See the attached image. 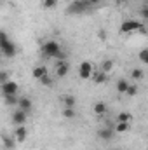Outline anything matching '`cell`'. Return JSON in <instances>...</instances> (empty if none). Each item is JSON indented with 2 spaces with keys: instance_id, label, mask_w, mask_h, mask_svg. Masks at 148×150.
Returning <instances> with one entry per match:
<instances>
[{
  "instance_id": "obj_1",
  "label": "cell",
  "mask_w": 148,
  "mask_h": 150,
  "mask_svg": "<svg viewBox=\"0 0 148 150\" xmlns=\"http://www.w3.org/2000/svg\"><path fill=\"white\" fill-rule=\"evenodd\" d=\"M42 54L45 58H52V59H66V54L63 52V47L58 40H45L42 44Z\"/></svg>"
},
{
  "instance_id": "obj_2",
  "label": "cell",
  "mask_w": 148,
  "mask_h": 150,
  "mask_svg": "<svg viewBox=\"0 0 148 150\" xmlns=\"http://www.w3.org/2000/svg\"><path fill=\"white\" fill-rule=\"evenodd\" d=\"M0 52H2V56H5V58H14V56L18 54L16 44L9 38V35H7L4 30H0Z\"/></svg>"
},
{
  "instance_id": "obj_3",
  "label": "cell",
  "mask_w": 148,
  "mask_h": 150,
  "mask_svg": "<svg viewBox=\"0 0 148 150\" xmlns=\"http://www.w3.org/2000/svg\"><path fill=\"white\" fill-rule=\"evenodd\" d=\"M120 33H134V32H143L145 33V25L138 19H125L120 25Z\"/></svg>"
},
{
  "instance_id": "obj_4",
  "label": "cell",
  "mask_w": 148,
  "mask_h": 150,
  "mask_svg": "<svg viewBox=\"0 0 148 150\" xmlns=\"http://www.w3.org/2000/svg\"><path fill=\"white\" fill-rule=\"evenodd\" d=\"M92 74H94V67H92L91 61H82V63L78 65V77H80L82 80L91 79Z\"/></svg>"
},
{
  "instance_id": "obj_5",
  "label": "cell",
  "mask_w": 148,
  "mask_h": 150,
  "mask_svg": "<svg viewBox=\"0 0 148 150\" xmlns=\"http://www.w3.org/2000/svg\"><path fill=\"white\" fill-rule=\"evenodd\" d=\"M18 89H19V86H18V82L16 80H5V82H2V86H0V91H2V94L4 96H9V94H18Z\"/></svg>"
},
{
  "instance_id": "obj_6",
  "label": "cell",
  "mask_w": 148,
  "mask_h": 150,
  "mask_svg": "<svg viewBox=\"0 0 148 150\" xmlns=\"http://www.w3.org/2000/svg\"><path fill=\"white\" fill-rule=\"evenodd\" d=\"M87 7H89V4L87 2H77V0H73L70 5H68V12L70 14H82V12H85L87 11Z\"/></svg>"
},
{
  "instance_id": "obj_7",
  "label": "cell",
  "mask_w": 148,
  "mask_h": 150,
  "mask_svg": "<svg viewBox=\"0 0 148 150\" xmlns=\"http://www.w3.org/2000/svg\"><path fill=\"white\" fill-rule=\"evenodd\" d=\"M68 72H70V63L66 59L58 61V65H56V77L58 79H65L68 75Z\"/></svg>"
},
{
  "instance_id": "obj_8",
  "label": "cell",
  "mask_w": 148,
  "mask_h": 150,
  "mask_svg": "<svg viewBox=\"0 0 148 150\" xmlns=\"http://www.w3.org/2000/svg\"><path fill=\"white\" fill-rule=\"evenodd\" d=\"M26 136H28V131H26L25 124H23V126H18V127L14 129V140H16L18 143H23V142L26 140Z\"/></svg>"
},
{
  "instance_id": "obj_9",
  "label": "cell",
  "mask_w": 148,
  "mask_h": 150,
  "mask_svg": "<svg viewBox=\"0 0 148 150\" xmlns=\"http://www.w3.org/2000/svg\"><path fill=\"white\" fill-rule=\"evenodd\" d=\"M18 108L28 113L32 108H33V103H32V100H30L28 96H23V98H19V100H18Z\"/></svg>"
},
{
  "instance_id": "obj_10",
  "label": "cell",
  "mask_w": 148,
  "mask_h": 150,
  "mask_svg": "<svg viewBox=\"0 0 148 150\" xmlns=\"http://www.w3.org/2000/svg\"><path fill=\"white\" fill-rule=\"evenodd\" d=\"M26 115H28L26 112H23V110L18 108L16 112L12 113V122H14L16 126H23V124L26 122Z\"/></svg>"
},
{
  "instance_id": "obj_11",
  "label": "cell",
  "mask_w": 148,
  "mask_h": 150,
  "mask_svg": "<svg viewBox=\"0 0 148 150\" xmlns=\"http://www.w3.org/2000/svg\"><path fill=\"white\" fill-rule=\"evenodd\" d=\"M92 112L96 113L98 117L106 115V112H108V105H106L105 101H96V103H94V107H92Z\"/></svg>"
},
{
  "instance_id": "obj_12",
  "label": "cell",
  "mask_w": 148,
  "mask_h": 150,
  "mask_svg": "<svg viewBox=\"0 0 148 150\" xmlns=\"http://www.w3.org/2000/svg\"><path fill=\"white\" fill-rule=\"evenodd\" d=\"M47 74H49V72H47V67H44V65H37V67L32 70V75H33V79H37V80H40L42 77H45Z\"/></svg>"
},
{
  "instance_id": "obj_13",
  "label": "cell",
  "mask_w": 148,
  "mask_h": 150,
  "mask_svg": "<svg viewBox=\"0 0 148 150\" xmlns=\"http://www.w3.org/2000/svg\"><path fill=\"white\" fill-rule=\"evenodd\" d=\"M91 79H92L94 84H105L108 80V74H105V72H94Z\"/></svg>"
},
{
  "instance_id": "obj_14",
  "label": "cell",
  "mask_w": 148,
  "mask_h": 150,
  "mask_svg": "<svg viewBox=\"0 0 148 150\" xmlns=\"http://www.w3.org/2000/svg\"><path fill=\"white\" fill-rule=\"evenodd\" d=\"M113 134H115V131L110 129V127H103V129H99V131H98V136H99L101 140H106V142L113 138Z\"/></svg>"
},
{
  "instance_id": "obj_15",
  "label": "cell",
  "mask_w": 148,
  "mask_h": 150,
  "mask_svg": "<svg viewBox=\"0 0 148 150\" xmlns=\"http://www.w3.org/2000/svg\"><path fill=\"white\" fill-rule=\"evenodd\" d=\"M61 101H63L65 107H70V108H75V105H77V100H75L73 94H65L61 98Z\"/></svg>"
},
{
  "instance_id": "obj_16",
  "label": "cell",
  "mask_w": 148,
  "mask_h": 150,
  "mask_svg": "<svg viewBox=\"0 0 148 150\" xmlns=\"http://www.w3.org/2000/svg\"><path fill=\"white\" fill-rule=\"evenodd\" d=\"M127 87H129V82H127L125 79H118V80H117V91H118L120 94H125Z\"/></svg>"
},
{
  "instance_id": "obj_17",
  "label": "cell",
  "mask_w": 148,
  "mask_h": 150,
  "mask_svg": "<svg viewBox=\"0 0 148 150\" xmlns=\"http://www.w3.org/2000/svg\"><path fill=\"white\" fill-rule=\"evenodd\" d=\"M132 120V113L129 112H120L117 115V122H131Z\"/></svg>"
},
{
  "instance_id": "obj_18",
  "label": "cell",
  "mask_w": 148,
  "mask_h": 150,
  "mask_svg": "<svg viewBox=\"0 0 148 150\" xmlns=\"http://www.w3.org/2000/svg\"><path fill=\"white\" fill-rule=\"evenodd\" d=\"M129 124L131 122H117V126L113 127V131L115 133H125V131H129Z\"/></svg>"
},
{
  "instance_id": "obj_19",
  "label": "cell",
  "mask_w": 148,
  "mask_h": 150,
  "mask_svg": "<svg viewBox=\"0 0 148 150\" xmlns=\"http://www.w3.org/2000/svg\"><path fill=\"white\" fill-rule=\"evenodd\" d=\"M2 140H4V147H5V149L12 150L14 147H16V145H14V143H16V140H12V138H9L7 134H2Z\"/></svg>"
},
{
  "instance_id": "obj_20",
  "label": "cell",
  "mask_w": 148,
  "mask_h": 150,
  "mask_svg": "<svg viewBox=\"0 0 148 150\" xmlns=\"http://www.w3.org/2000/svg\"><path fill=\"white\" fill-rule=\"evenodd\" d=\"M4 98H5V105H7V107H14V105H18V100H19L16 94H9V96H4Z\"/></svg>"
},
{
  "instance_id": "obj_21",
  "label": "cell",
  "mask_w": 148,
  "mask_h": 150,
  "mask_svg": "<svg viewBox=\"0 0 148 150\" xmlns=\"http://www.w3.org/2000/svg\"><path fill=\"white\" fill-rule=\"evenodd\" d=\"M111 68H113V61H111V59H105V61H103V65H101V72L110 74Z\"/></svg>"
},
{
  "instance_id": "obj_22",
  "label": "cell",
  "mask_w": 148,
  "mask_h": 150,
  "mask_svg": "<svg viewBox=\"0 0 148 150\" xmlns=\"http://www.w3.org/2000/svg\"><path fill=\"white\" fill-rule=\"evenodd\" d=\"M42 7L44 9H56L58 7V0H42Z\"/></svg>"
},
{
  "instance_id": "obj_23",
  "label": "cell",
  "mask_w": 148,
  "mask_h": 150,
  "mask_svg": "<svg viewBox=\"0 0 148 150\" xmlns=\"http://www.w3.org/2000/svg\"><path fill=\"white\" fill-rule=\"evenodd\" d=\"M75 115H77L75 108H70V107H65V108H63V117H65V119H73Z\"/></svg>"
},
{
  "instance_id": "obj_24",
  "label": "cell",
  "mask_w": 148,
  "mask_h": 150,
  "mask_svg": "<svg viewBox=\"0 0 148 150\" xmlns=\"http://www.w3.org/2000/svg\"><path fill=\"white\" fill-rule=\"evenodd\" d=\"M131 77H132L134 80H140V79H143V77H145V72H143L141 68H134V70L131 72Z\"/></svg>"
},
{
  "instance_id": "obj_25",
  "label": "cell",
  "mask_w": 148,
  "mask_h": 150,
  "mask_svg": "<svg viewBox=\"0 0 148 150\" xmlns=\"http://www.w3.org/2000/svg\"><path fill=\"white\" fill-rule=\"evenodd\" d=\"M125 94H127V96H134V94H138V86H136V84H129Z\"/></svg>"
},
{
  "instance_id": "obj_26",
  "label": "cell",
  "mask_w": 148,
  "mask_h": 150,
  "mask_svg": "<svg viewBox=\"0 0 148 150\" xmlns=\"http://www.w3.org/2000/svg\"><path fill=\"white\" fill-rule=\"evenodd\" d=\"M140 61L141 63H148V49H143L140 52Z\"/></svg>"
},
{
  "instance_id": "obj_27",
  "label": "cell",
  "mask_w": 148,
  "mask_h": 150,
  "mask_svg": "<svg viewBox=\"0 0 148 150\" xmlns=\"http://www.w3.org/2000/svg\"><path fill=\"white\" fill-rule=\"evenodd\" d=\"M40 82H42L44 86H52V79L49 77V74L45 75V77H42V79H40Z\"/></svg>"
},
{
  "instance_id": "obj_28",
  "label": "cell",
  "mask_w": 148,
  "mask_h": 150,
  "mask_svg": "<svg viewBox=\"0 0 148 150\" xmlns=\"http://www.w3.org/2000/svg\"><path fill=\"white\" fill-rule=\"evenodd\" d=\"M5 80H9V74L0 70V82H5Z\"/></svg>"
},
{
  "instance_id": "obj_29",
  "label": "cell",
  "mask_w": 148,
  "mask_h": 150,
  "mask_svg": "<svg viewBox=\"0 0 148 150\" xmlns=\"http://www.w3.org/2000/svg\"><path fill=\"white\" fill-rule=\"evenodd\" d=\"M141 18L143 19H148V7H143L141 9Z\"/></svg>"
},
{
  "instance_id": "obj_30",
  "label": "cell",
  "mask_w": 148,
  "mask_h": 150,
  "mask_svg": "<svg viewBox=\"0 0 148 150\" xmlns=\"http://www.w3.org/2000/svg\"><path fill=\"white\" fill-rule=\"evenodd\" d=\"M99 2H101V0H87L89 5H96V4H99Z\"/></svg>"
},
{
  "instance_id": "obj_31",
  "label": "cell",
  "mask_w": 148,
  "mask_h": 150,
  "mask_svg": "<svg viewBox=\"0 0 148 150\" xmlns=\"http://www.w3.org/2000/svg\"><path fill=\"white\" fill-rule=\"evenodd\" d=\"M77 2H87V0H77Z\"/></svg>"
},
{
  "instance_id": "obj_32",
  "label": "cell",
  "mask_w": 148,
  "mask_h": 150,
  "mask_svg": "<svg viewBox=\"0 0 148 150\" xmlns=\"http://www.w3.org/2000/svg\"><path fill=\"white\" fill-rule=\"evenodd\" d=\"M2 58H4V56H2V52H0V61H2Z\"/></svg>"
}]
</instances>
